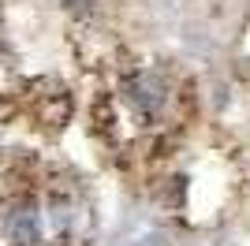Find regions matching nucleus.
Segmentation results:
<instances>
[{
	"label": "nucleus",
	"mask_w": 250,
	"mask_h": 246,
	"mask_svg": "<svg viewBox=\"0 0 250 246\" xmlns=\"http://www.w3.org/2000/svg\"><path fill=\"white\" fill-rule=\"evenodd\" d=\"M63 8H71V11H90V8H94V0H63Z\"/></svg>",
	"instance_id": "nucleus-2"
},
{
	"label": "nucleus",
	"mask_w": 250,
	"mask_h": 246,
	"mask_svg": "<svg viewBox=\"0 0 250 246\" xmlns=\"http://www.w3.org/2000/svg\"><path fill=\"white\" fill-rule=\"evenodd\" d=\"M8 235H11V243H19V246H30V243H38V235H42V227H38V213L34 209H15V213L8 216Z\"/></svg>",
	"instance_id": "nucleus-1"
}]
</instances>
